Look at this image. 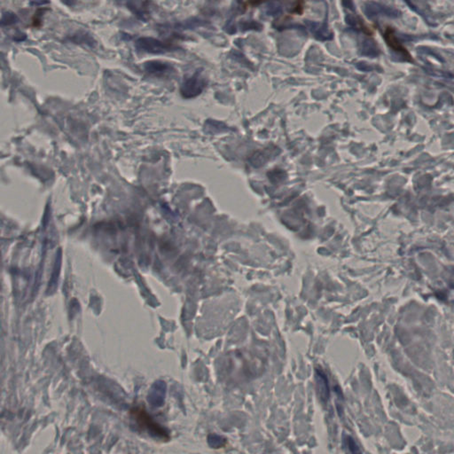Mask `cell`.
<instances>
[{
	"mask_svg": "<svg viewBox=\"0 0 454 454\" xmlns=\"http://www.w3.org/2000/svg\"><path fill=\"white\" fill-rule=\"evenodd\" d=\"M206 81L202 78L201 71H197L191 78H187L180 88L182 96L185 99L195 98L202 93L205 88Z\"/></svg>",
	"mask_w": 454,
	"mask_h": 454,
	"instance_id": "7a4b0ae2",
	"label": "cell"
},
{
	"mask_svg": "<svg viewBox=\"0 0 454 454\" xmlns=\"http://www.w3.org/2000/svg\"><path fill=\"white\" fill-rule=\"evenodd\" d=\"M305 24L308 30L314 35V37H316L318 40H331L333 37V34L328 30L326 20H325L323 23H319L312 20H305Z\"/></svg>",
	"mask_w": 454,
	"mask_h": 454,
	"instance_id": "8992f818",
	"label": "cell"
},
{
	"mask_svg": "<svg viewBox=\"0 0 454 454\" xmlns=\"http://www.w3.org/2000/svg\"><path fill=\"white\" fill-rule=\"evenodd\" d=\"M316 388L318 397L325 404L329 398V386L326 373L320 368H318L316 370Z\"/></svg>",
	"mask_w": 454,
	"mask_h": 454,
	"instance_id": "52a82bcc",
	"label": "cell"
},
{
	"mask_svg": "<svg viewBox=\"0 0 454 454\" xmlns=\"http://www.w3.org/2000/svg\"><path fill=\"white\" fill-rule=\"evenodd\" d=\"M126 6L128 7L129 10L131 11L138 20H141L143 22L148 21L150 17V12H149V6L146 0H127Z\"/></svg>",
	"mask_w": 454,
	"mask_h": 454,
	"instance_id": "5b68a950",
	"label": "cell"
},
{
	"mask_svg": "<svg viewBox=\"0 0 454 454\" xmlns=\"http://www.w3.org/2000/svg\"><path fill=\"white\" fill-rule=\"evenodd\" d=\"M365 14L368 18L376 16H385L389 18H398L400 17V11L397 10L392 7L386 5L377 3V2H367L364 7Z\"/></svg>",
	"mask_w": 454,
	"mask_h": 454,
	"instance_id": "3957f363",
	"label": "cell"
},
{
	"mask_svg": "<svg viewBox=\"0 0 454 454\" xmlns=\"http://www.w3.org/2000/svg\"><path fill=\"white\" fill-rule=\"evenodd\" d=\"M135 414H136V420H140L142 421V424H146V426H147V428L148 429H150L152 433H155V434H157L160 436V438H163V437H167L168 438V436L166 434V432H165L162 428L159 427V425L155 423L153 420H152L151 418H149L148 416V414L146 413L145 411H141L140 409H137V410L134 411Z\"/></svg>",
	"mask_w": 454,
	"mask_h": 454,
	"instance_id": "ba28073f",
	"label": "cell"
},
{
	"mask_svg": "<svg viewBox=\"0 0 454 454\" xmlns=\"http://www.w3.org/2000/svg\"><path fill=\"white\" fill-rule=\"evenodd\" d=\"M343 4L344 7L350 9V10H354L353 0H343Z\"/></svg>",
	"mask_w": 454,
	"mask_h": 454,
	"instance_id": "ffe728a7",
	"label": "cell"
},
{
	"mask_svg": "<svg viewBox=\"0 0 454 454\" xmlns=\"http://www.w3.org/2000/svg\"><path fill=\"white\" fill-rule=\"evenodd\" d=\"M78 0H61L62 3L65 4L67 7H73L77 3Z\"/></svg>",
	"mask_w": 454,
	"mask_h": 454,
	"instance_id": "44dd1931",
	"label": "cell"
},
{
	"mask_svg": "<svg viewBox=\"0 0 454 454\" xmlns=\"http://www.w3.org/2000/svg\"><path fill=\"white\" fill-rule=\"evenodd\" d=\"M71 40L75 42V43H77V44H87L89 46H94L95 44H96V41L94 40V38L91 37V35H89L88 33H84V32H79V33L76 34L71 38Z\"/></svg>",
	"mask_w": 454,
	"mask_h": 454,
	"instance_id": "8fae6325",
	"label": "cell"
},
{
	"mask_svg": "<svg viewBox=\"0 0 454 454\" xmlns=\"http://www.w3.org/2000/svg\"><path fill=\"white\" fill-rule=\"evenodd\" d=\"M346 21L347 23L349 24L350 27L353 28L354 30H357V31H365L366 30L362 20H360L359 17L349 14V15H347Z\"/></svg>",
	"mask_w": 454,
	"mask_h": 454,
	"instance_id": "4fadbf2b",
	"label": "cell"
},
{
	"mask_svg": "<svg viewBox=\"0 0 454 454\" xmlns=\"http://www.w3.org/2000/svg\"><path fill=\"white\" fill-rule=\"evenodd\" d=\"M262 26L256 20H245L240 23V29L243 31H261Z\"/></svg>",
	"mask_w": 454,
	"mask_h": 454,
	"instance_id": "7c38bea8",
	"label": "cell"
},
{
	"mask_svg": "<svg viewBox=\"0 0 454 454\" xmlns=\"http://www.w3.org/2000/svg\"><path fill=\"white\" fill-rule=\"evenodd\" d=\"M19 20V18L16 14L12 13V12H7L5 13L2 16V19L0 20V24L3 26H9L13 24L16 23Z\"/></svg>",
	"mask_w": 454,
	"mask_h": 454,
	"instance_id": "5bb4252c",
	"label": "cell"
},
{
	"mask_svg": "<svg viewBox=\"0 0 454 454\" xmlns=\"http://www.w3.org/2000/svg\"><path fill=\"white\" fill-rule=\"evenodd\" d=\"M40 13V10H37V13L35 14V17H34V26H38L39 23H40L41 18H42V14H39Z\"/></svg>",
	"mask_w": 454,
	"mask_h": 454,
	"instance_id": "d6986e66",
	"label": "cell"
},
{
	"mask_svg": "<svg viewBox=\"0 0 454 454\" xmlns=\"http://www.w3.org/2000/svg\"><path fill=\"white\" fill-rule=\"evenodd\" d=\"M49 3V0H33L32 1V5H37V6H40V5H44V4Z\"/></svg>",
	"mask_w": 454,
	"mask_h": 454,
	"instance_id": "7402d4cb",
	"label": "cell"
},
{
	"mask_svg": "<svg viewBox=\"0 0 454 454\" xmlns=\"http://www.w3.org/2000/svg\"><path fill=\"white\" fill-rule=\"evenodd\" d=\"M384 38H385V41H386L388 45L390 46V49L393 51L398 57L401 58L403 61H413V58L411 56V54L403 46V44H401V42L397 38L396 32L393 29L388 28L384 33Z\"/></svg>",
	"mask_w": 454,
	"mask_h": 454,
	"instance_id": "277c9868",
	"label": "cell"
},
{
	"mask_svg": "<svg viewBox=\"0 0 454 454\" xmlns=\"http://www.w3.org/2000/svg\"><path fill=\"white\" fill-rule=\"evenodd\" d=\"M346 442L347 445H348V447H349V450H350L351 452H360V449L357 447V444L355 443L353 438H351L350 437H348L346 439Z\"/></svg>",
	"mask_w": 454,
	"mask_h": 454,
	"instance_id": "e0dca14e",
	"label": "cell"
},
{
	"mask_svg": "<svg viewBox=\"0 0 454 454\" xmlns=\"http://www.w3.org/2000/svg\"><path fill=\"white\" fill-rule=\"evenodd\" d=\"M144 69L149 74H165L172 71V67L163 61H150L144 63Z\"/></svg>",
	"mask_w": 454,
	"mask_h": 454,
	"instance_id": "30bf717a",
	"label": "cell"
},
{
	"mask_svg": "<svg viewBox=\"0 0 454 454\" xmlns=\"http://www.w3.org/2000/svg\"><path fill=\"white\" fill-rule=\"evenodd\" d=\"M360 53L363 56L376 58L380 54V48L378 47L376 42L372 38H364L360 42Z\"/></svg>",
	"mask_w": 454,
	"mask_h": 454,
	"instance_id": "9c48e42d",
	"label": "cell"
},
{
	"mask_svg": "<svg viewBox=\"0 0 454 454\" xmlns=\"http://www.w3.org/2000/svg\"><path fill=\"white\" fill-rule=\"evenodd\" d=\"M181 28L183 29H193V28L199 27L202 25V20H188V21H184V23L180 24Z\"/></svg>",
	"mask_w": 454,
	"mask_h": 454,
	"instance_id": "2e32d148",
	"label": "cell"
},
{
	"mask_svg": "<svg viewBox=\"0 0 454 454\" xmlns=\"http://www.w3.org/2000/svg\"><path fill=\"white\" fill-rule=\"evenodd\" d=\"M357 68H360V69L363 71H371L373 69V66L368 65L366 62H359V63H357Z\"/></svg>",
	"mask_w": 454,
	"mask_h": 454,
	"instance_id": "ac0fdd59",
	"label": "cell"
},
{
	"mask_svg": "<svg viewBox=\"0 0 454 454\" xmlns=\"http://www.w3.org/2000/svg\"><path fill=\"white\" fill-rule=\"evenodd\" d=\"M266 14L270 16H279L282 13V7L278 3H270L266 9Z\"/></svg>",
	"mask_w": 454,
	"mask_h": 454,
	"instance_id": "9a60e30c",
	"label": "cell"
},
{
	"mask_svg": "<svg viewBox=\"0 0 454 454\" xmlns=\"http://www.w3.org/2000/svg\"><path fill=\"white\" fill-rule=\"evenodd\" d=\"M250 1H251V2L254 4H258L261 3V2H262V1H264V0H250Z\"/></svg>",
	"mask_w": 454,
	"mask_h": 454,
	"instance_id": "603a6c76",
	"label": "cell"
},
{
	"mask_svg": "<svg viewBox=\"0 0 454 454\" xmlns=\"http://www.w3.org/2000/svg\"><path fill=\"white\" fill-rule=\"evenodd\" d=\"M135 47L139 52L148 54H162L173 50L172 44H166L154 37H139L135 42Z\"/></svg>",
	"mask_w": 454,
	"mask_h": 454,
	"instance_id": "6da1fadb",
	"label": "cell"
}]
</instances>
